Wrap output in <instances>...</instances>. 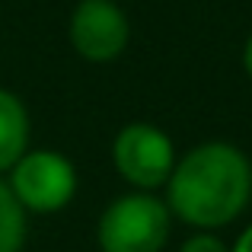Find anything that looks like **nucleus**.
Here are the masks:
<instances>
[{
	"label": "nucleus",
	"instance_id": "obj_2",
	"mask_svg": "<svg viewBox=\"0 0 252 252\" xmlns=\"http://www.w3.org/2000/svg\"><path fill=\"white\" fill-rule=\"evenodd\" d=\"M169 204L150 191L122 195L102 211L96 240L102 252H163L169 240Z\"/></svg>",
	"mask_w": 252,
	"mask_h": 252
},
{
	"label": "nucleus",
	"instance_id": "obj_7",
	"mask_svg": "<svg viewBox=\"0 0 252 252\" xmlns=\"http://www.w3.org/2000/svg\"><path fill=\"white\" fill-rule=\"evenodd\" d=\"M26 243V208L16 201L13 189L0 182V252H23Z\"/></svg>",
	"mask_w": 252,
	"mask_h": 252
},
{
	"label": "nucleus",
	"instance_id": "obj_3",
	"mask_svg": "<svg viewBox=\"0 0 252 252\" xmlns=\"http://www.w3.org/2000/svg\"><path fill=\"white\" fill-rule=\"evenodd\" d=\"M26 211L55 214L77 195V169L58 150H26L10 169L6 182Z\"/></svg>",
	"mask_w": 252,
	"mask_h": 252
},
{
	"label": "nucleus",
	"instance_id": "obj_1",
	"mask_svg": "<svg viewBox=\"0 0 252 252\" xmlns=\"http://www.w3.org/2000/svg\"><path fill=\"white\" fill-rule=\"evenodd\" d=\"M252 198V163L227 141H208L176 160L166 204L182 223L217 230L233 223Z\"/></svg>",
	"mask_w": 252,
	"mask_h": 252
},
{
	"label": "nucleus",
	"instance_id": "obj_8",
	"mask_svg": "<svg viewBox=\"0 0 252 252\" xmlns=\"http://www.w3.org/2000/svg\"><path fill=\"white\" fill-rule=\"evenodd\" d=\"M179 252H230V246L223 240H217L214 233H198L191 240H185Z\"/></svg>",
	"mask_w": 252,
	"mask_h": 252
},
{
	"label": "nucleus",
	"instance_id": "obj_5",
	"mask_svg": "<svg viewBox=\"0 0 252 252\" xmlns=\"http://www.w3.org/2000/svg\"><path fill=\"white\" fill-rule=\"evenodd\" d=\"M67 35L83 61L109 64L128 48L131 26L115 0H80L70 13Z\"/></svg>",
	"mask_w": 252,
	"mask_h": 252
},
{
	"label": "nucleus",
	"instance_id": "obj_9",
	"mask_svg": "<svg viewBox=\"0 0 252 252\" xmlns=\"http://www.w3.org/2000/svg\"><path fill=\"white\" fill-rule=\"evenodd\" d=\"M230 252H252V223L240 233V240L233 243V249H230Z\"/></svg>",
	"mask_w": 252,
	"mask_h": 252
},
{
	"label": "nucleus",
	"instance_id": "obj_6",
	"mask_svg": "<svg viewBox=\"0 0 252 252\" xmlns=\"http://www.w3.org/2000/svg\"><path fill=\"white\" fill-rule=\"evenodd\" d=\"M29 147V112L16 93L0 86V172H10L13 163Z\"/></svg>",
	"mask_w": 252,
	"mask_h": 252
},
{
	"label": "nucleus",
	"instance_id": "obj_10",
	"mask_svg": "<svg viewBox=\"0 0 252 252\" xmlns=\"http://www.w3.org/2000/svg\"><path fill=\"white\" fill-rule=\"evenodd\" d=\"M243 67H246V74H249V80H252V32H249V38H246V48H243Z\"/></svg>",
	"mask_w": 252,
	"mask_h": 252
},
{
	"label": "nucleus",
	"instance_id": "obj_4",
	"mask_svg": "<svg viewBox=\"0 0 252 252\" xmlns=\"http://www.w3.org/2000/svg\"><path fill=\"white\" fill-rule=\"evenodd\" d=\"M112 163L125 182H131L141 191H154L169 182L172 166H176V147L169 134L157 125L131 122L112 141Z\"/></svg>",
	"mask_w": 252,
	"mask_h": 252
}]
</instances>
